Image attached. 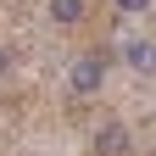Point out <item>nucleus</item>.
<instances>
[{
    "instance_id": "nucleus-1",
    "label": "nucleus",
    "mask_w": 156,
    "mask_h": 156,
    "mask_svg": "<svg viewBox=\"0 0 156 156\" xmlns=\"http://www.w3.org/2000/svg\"><path fill=\"white\" fill-rule=\"evenodd\" d=\"M67 84H73V95H101V84H106V56H78L73 73H67Z\"/></svg>"
},
{
    "instance_id": "nucleus-2",
    "label": "nucleus",
    "mask_w": 156,
    "mask_h": 156,
    "mask_svg": "<svg viewBox=\"0 0 156 156\" xmlns=\"http://www.w3.org/2000/svg\"><path fill=\"white\" fill-rule=\"evenodd\" d=\"M123 62L134 73H156V45L151 39H123Z\"/></svg>"
},
{
    "instance_id": "nucleus-3",
    "label": "nucleus",
    "mask_w": 156,
    "mask_h": 156,
    "mask_svg": "<svg viewBox=\"0 0 156 156\" xmlns=\"http://www.w3.org/2000/svg\"><path fill=\"white\" fill-rule=\"evenodd\" d=\"M95 151H101V156H123L128 151V128L123 123H101V128H95Z\"/></svg>"
},
{
    "instance_id": "nucleus-4",
    "label": "nucleus",
    "mask_w": 156,
    "mask_h": 156,
    "mask_svg": "<svg viewBox=\"0 0 156 156\" xmlns=\"http://www.w3.org/2000/svg\"><path fill=\"white\" fill-rule=\"evenodd\" d=\"M78 17H84V0H50V23H62V28H73Z\"/></svg>"
},
{
    "instance_id": "nucleus-5",
    "label": "nucleus",
    "mask_w": 156,
    "mask_h": 156,
    "mask_svg": "<svg viewBox=\"0 0 156 156\" xmlns=\"http://www.w3.org/2000/svg\"><path fill=\"white\" fill-rule=\"evenodd\" d=\"M145 6H151V0H117V11H128V17H134V11H145Z\"/></svg>"
},
{
    "instance_id": "nucleus-6",
    "label": "nucleus",
    "mask_w": 156,
    "mask_h": 156,
    "mask_svg": "<svg viewBox=\"0 0 156 156\" xmlns=\"http://www.w3.org/2000/svg\"><path fill=\"white\" fill-rule=\"evenodd\" d=\"M6 67H11V56H6V50H0V78H6Z\"/></svg>"
}]
</instances>
